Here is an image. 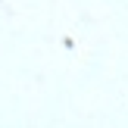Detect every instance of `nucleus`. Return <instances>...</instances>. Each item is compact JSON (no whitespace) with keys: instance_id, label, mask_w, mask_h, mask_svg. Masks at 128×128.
Wrapping results in <instances>:
<instances>
[]
</instances>
